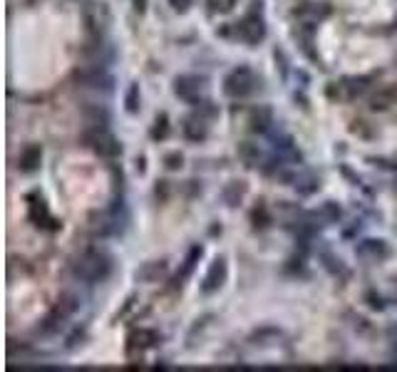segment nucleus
I'll list each match as a JSON object with an SVG mask.
<instances>
[{
	"label": "nucleus",
	"mask_w": 397,
	"mask_h": 372,
	"mask_svg": "<svg viewBox=\"0 0 397 372\" xmlns=\"http://www.w3.org/2000/svg\"><path fill=\"white\" fill-rule=\"evenodd\" d=\"M169 273V263L167 261H149V263H142L134 271V278L139 283H157L159 278H164Z\"/></svg>",
	"instance_id": "nucleus-12"
},
{
	"label": "nucleus",
	"mask_w": 397,
	"mask_h": 372,
	"mask_svg": "<svg viewBox=\"0 0 397 372\" xmlns=\"http://www.w3.org/2000/svg\"><path fill=\"white\" fill-rule=\"evenodd\" d=\"M233 38L241 40L244 45H259L266 40L268 35V28H266V18H264V0H253L248 13L241 20H236L231 25Z\"/></svg>",
	"instance_id": "nucleus-2"
},
{
	"label": "nucleus",
	"mask_w": 397,
	"mask_h": 372,
	"mask_svg": "<svg viewBox=\"0 0 397 372\" xmlns=\"http://www.w3.org/2000/svg\"><path fill=\"white\" fill-rule=\"evenodd\" d=\"M226 278H228L226 256H216V259L211 261V265H208V271H206V276H204L202 285H199L202 296H214V293H219L221 285L226 283Z\"/></svg>",
	"instance_id": "nucleus-7"
},
{
	"label": "nucleus",
	"mask_w": 397,
	"mask_h": 372,
	"mask_svg": "<svg viewBox=\"0 0 397 372\" xmlns=\"http://www.w3.org/2000/svg\"><path fill=\"white\" fill-rule=\"evenodd\" d=\"M202 87H204V80L196 75H179L177 80H174V95L179 97V100L189 102V105H199V100H202Z\"/></svg>",
	"instance_id": "nucleus-9"
},
{
	"label": "nucleus",
	"mask_w": 397,
	"mask_h": 372,
	"mask_svg": "<svg viewBox=\"0 0 397 372\" xmlns=\"http://www.w3.org/2000/svg\"><path fill=\"white\" fill-rule=\"evenodd\" d=\"M310 216H313V219L318 221L321 226H328V223H335V221L343 219V211H341V206H338L335 201H325L321 208H318V211H313Z\"/></svg>",
	"instance_id": "nucleus-18"
},
{
	"label": "nucleus",
	"mask_w": 397,
	"mask_h": 372,
	"mask_svg": "<svg viewBox=\"0 0 397 372\" xmlns=\"http://www.w3.org/2000/svg\"><path fill=\"white\" fill-rule=\"evenodd\" d=\"M251 129L253 132H259V134H264V132H268V127L273 124V109L271 107H266V105H261V107H256L251 112Z\"/></svg>",
	"instance_id": "nucleus-17"
},
{
	"label": "nucleus",
	"mask_w": 397,
	"mask_h": 372,
	"mask_svg": "<svg viewBox=\"0 0 397 372\" xmlns=\"http://www.w3.org/2000/svg\"><path fill=\"white\" fill-rule=\"evenodd\" d=\"M114 271V261L107 251L102 248H89L85 251L80 259L72 263V276L80 281V283H87V285H97V283H105Z\"/></svg>",
	"instance_id": "nucleus-1"
},
{
	"label": "nucleus",
	"mask_w": 397,
	"mask_h": 372,
	"mask_svg": "<svg viewBox=\"0 0 397 372\" xmlns=\"http://www.w3.org/2000/svg\"><path fill=\"white\" fill-rule=\"evenodd\" d=\"M261 87V77L253 72L248 65H239L233 67L226 77H224V95L231 97V100H246L251 97L256 89Z\"/></svg>",
	"instance_id": "nucleus-3"
},
{
	"label": "nucleus",
	"mask_w": 397,
	"mask_h": 372,
	"mask_svg": "<svg viewBox=\"0 0 397 372\" xmlns=\"http://www.w3.org/2000/svg\"><path fill=\"white\" fill-rule=\"evenodd\" d=\"M139 107H142V95H139V85L132 83L129 85V89H127V95H125V109L129 114H137Z\"/></svg>",
	"instance_id": "nucleus-21"
},
{
	"label": "nucleus",
	"mask_w": 397,
	"mask_h": 372,
	"mask_svg": "<svg viewBox=\"0 0 397 372\" xmlns=\"http://www.w3.org/2000/svg\"><path fill=\"white\" fill-rule=\"evenodd\" d=\"M28 214H30V221L35 226L47 228V231H57V228H60V223L52 219L50 208H47V204H45V199L38 191L28 196Z\"/></svg>",
	"instance_id": "nucleus-8"
},
{
	"label": "nucleus",
	"mask_w": 397,
	"mask_h": 372,
	"mask_svg": "<svg viewBox=\"0 0 397 372\" xmlns=\"http://www.w3.org/2000/svg\"><path fill=\"white\" fill-rule=\"evenodd\" d=\"M83 142L87 149L102 159H120L122 157V144L120 139L109 132V127H87L83 134Z\"/></svg>",
	"instance_id": "nucleus-4"
},
{
	"label": "nucleus",
	"mask_w": 397,
	"mask_h": 372,
	"mask_svg": "<svg viewBox=\"0 0 397 372\" xmlns=\"http://www.w3.org/2000/svg\"><path fill=\"white\" fill-rule=\"evenodd\" d=\"M75 80L83 87H92V89H105V92H112L114 89V77L109 75L105 65H83V67L75 69Z\"/></svg>",
	"instance_id": "nucleus-6"
},
{
	"label": "nucleus",
	"mask_w": 397,
	"mask_h": 372,
	"mask_svg": "<svg viewBox=\"0 0 397 372\" xmlns=\"http://www.w3.org/2000/svg\"><path fill=\"white\" fill-rule=\"evenodd\" d=\"M43 164V146L40 144H28L18 157V169L23 174H35Z\"/></svg>",
	"instance_id": "nucleus-13"
},
{
	"label": "nucleus",
	"mask_w": 397,
	"mask_h": 372,
	"mask_svg": "<svg viewBox=\"0 0 397 372\" xmlns=\"http://www.w3.org/2000/svg\"><path fill=\"white\" fill-rule=\"evenodd\" d=\"M171 10H177V13H186L191 6H194V0H169Z\"/></svg>",
	"instance_id": "nucleus-27"
},
{
	"label": "nucleus",
	"mask_w": 397,
	"mask_h": 372,
	"mask_svg": "<svg viewBox=\"0 0 397 372\" xmlns=\"http://www.w3.org/2000/svg\"><path fill=\"white\" fill-rule=\"evenodd\" d=\"M80 303H83V300H80L75 293H63V296L57 298L55 308H52L50 313H47V318L40 322V333L52 335V333H57V330H63L65 322L80 310Z\"/></svg>",
	"instance_id": "nucleus-5"
},
{
	"label": "nucleus",
	"mask_w": 397,
	"mask_h": 372,
	"mask_svg": "<svg viewBox=\"0 0 397 372\" xmlns=\"http://www.w3.org/2000/svg\"><path fill=\"white\" fill-rule=\"evenodd\" d=\"M208 3V10L211 13H231L233 10V6H236V0H206Z\"/></svg>",
	"instance_id": "nucleus-25"
},
{
	"label": "nucleus",
	"mask_w": 397,
	"mask_h": 372,
	"mask_svg": "<svg viewBox=\"0 0 397 372\" xmlns=\"http://www.w3.org/2000/svg\"><path fill=\"white\" fill-rule=\"evenodd\" d=\"M323 261H325L323 265H325V268H328L333 276H338V273H341L343 278H347V271H345V265H343L341 259H333L330 253H323Z\"/></svg>",
	"instance_id": "nucleus-24"
},
{
	"label": "nucleus",
	"mask_w": 397,
	"mask_h": 372,
	"mask_svg": "<svg viewBox=\"0 0 397 372\" xmlns=\"http://www.w3.org/2000/svg\"><path fill=\"white\" fill-rule=\"evenodd\" d=\"M167 134H169V117L162 112L154 120V127H151V139H167Z\"/></svg>",
	"instance_id": "nucleus-22"
},
{
	"label": "nucleus",
	"mask_w": 397,
	"mask_h": 372,
	"mask_svg": "<svg viewBox=\"0 0 397 372\" xmlns=\"http://www.w3.org/2000/svg\"><path fill=\"white\" fill-rule=\"evenodd\" d=\"M236 154H239V159L244 162L246 166H261V149L259 144H253V142H241L239 146H236Z\"/></svg>",
	"instance_id": "nucleus-20"
},
{
	"label": "nucleus",
	"mask_w": 397,
	"mask_h": 372,
	"mask_svg": "<svg viewBox=\"0 0 397 372\" xmlns=\"http://www.w3.org/2000/svg\"><path fill=\"white\" fill-rule=\"evenodd\" d=\"M355 253H358L363 261H372V263H380V261L390 259V246L385 243V241L380 239H367L363 241V243H358V248H355Z\"/></svg>",
	"instance_id": "nucleus-11"
},
{
	"label": "nucleus",
	"mask_w": 397,
	"mask_h": 372,
	"mask_svg": "<svg viewBox=\"0 0 397 372\" xmlns=\"http://www.w3.org/2000/svg\"><path fill=\"white\" fill-rule=\"evenodd\" d=\"M244 196H246V182H231L221 189V201L226 204L228 208L239 206L244 201Z\"/></svg>",
	"instance_id": "nucleus-16"
},
{
	"label": "nucleus",
	"mask_w": 397,
	"mask_h": 372,
	"mask_svg": "<svg viewBox=\"0 0 397 372\" xmlns=\"http://www.w3.org/2000/svg\"><path fill=\"white\" fill-rule=\"evenodd\" d=\"M182 164H184V157L179 152H171V154H167V157H164V166H167V169L174 171V169H179Z\"/></svg>",
	"instance_id": "nucleus-26"
},
{
	"label": "nucleus",
	"mask_w": 397,
	"mask_h": 372,
	"mask_svg": "<svg viewBox=\"0 0 397 372\" xmlns=\"http://www.w3.org/2000/svg\"><path fill=\"white\" fill-rule=\"evenodd\" d=\"M370 85V77H343L338 89H343V97L345 100H353V97H360Z\"/></svg>",
	"instance_id": "nucleus-15"
},
{
	"label": "nucleus",
	"mask_w": 397,
	"mask_h": 372,
	"mask_svg": "<svg viewBox=\"0 0 397 372\" xmlns=\"http://www.w3.org/2000/svg\"><path fill=\"white\" fill-rule=\"evenodd\" d=\"M159 340H162V335H159L157 330H149V328H139V330H134V333L129 335V338H127L129 347H139V350L154 347Z\"/></svg>",
	"instance_id": "nucleus-14"
},
{
	"label": "nucleus",
	"mask_w": 397,
	"mask_h": 372,
	"mask_svg": "<svg viewBox=\"0 0 397 372\" xmlns=\"http://www.w3.org/2000/svg\"><path fill=\"white\" fill-rule=\"evenodd\" d=\"M132 6H134V10L142 15L147 10V0H132Z\"/></svg>",
	"instance_id": "nucleus-28"
},
{
	"label": "nucleus",
	"mask_w": 397,
	"mask_h": 372,
	"mask_svg": "<svg viewBox=\"0 0 397 372\" xmlns=\"http://www.w3.org/2000/svg\"><path fill=\"white\" fill-rule=\"evenodd\" d=\"M202 256H204V248H202V246H194L189 253H186V259H184L182 271H179V273H177V278H174V281H177V285H179V288H182V285H184V281H186V278H189L191 273H194L196 263H199V259H202Z\"/></svg>",
	"instance_id": "nucleus-19"
},
{
	"label": "nucleus",
	"mask_w": 397,
	"mask_h": 372,
	"mask_svg": "<svg viewBox=\"0 0 397 372\" xmlns=\"http://www.w3.org/2000/svg\"><path fill=\"white\" fill-rule=\"evenodd\" d=\"M296 38H298V43H303V45H301L303 52H305V55H308L310 60H315L318 55L313 52V32H310V30H303V28H301V30H296Z\"/></svg>",
	"instance_id": "nucleus-23"
},
{
	"label": "nucleus",
	"mask_w": 397,
	"mask_h": 372,
	"mask_svg": "<svg viewBox=\"0 0 397 372\" xmlns=\"http://www.w3.org/2000/svg\"><path fill=\"white\" fill-rule=\"evenodd\" d=\"M387 335H390V340H392V342H395V345H397V325H392V328L387 330Z\"/></svg>",
	"instance_id": "nucleus-29"
},
{
	"label": "nucleus",
	"mask_w": 397,
	"mask_h": 372,
	"mask_svg": "<svg viewBox=\"0 0 397 372\" xmlns=\"http://www.w3.org/2000/svg\"><path fill=\"white\" fill-rule=\"evenodd\" d=\"M182 134L186 142H204L208 137V120L204 117L202 112H194V114H186L182 120Z\"/></svg>",
	"instance_id": "nucleus-10"
}]
</instances>
